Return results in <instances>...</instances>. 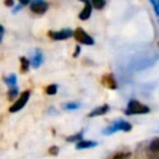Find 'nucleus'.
<instances>
[{"instance_id":"1","label":"nucleus","mask_w":159,"mask_h":159,"mask_svg":"<svg viewBox=\"0 0 159 159\" xmlns=\"http://www.w3.org/2000/svg\"><path fill=\"white\" fill-rule=\"evenodd\" d=\"M159 60V55H153V56H145V57H140V58H135L132 61V63L129 65L132 71H144L149 67H152L157 61Z\"/></svg>"},{"instance_id":"2","label":"nucleus","mask_w":159,"mask_h":159,"mask_svg":"<svg viewBox=\"0 0 159 159\" xmlns=\"http://www.w3.org/2000/svg\"><path fill=\"white\" fill-rule=\"evenodd\" d=\"M150 108L143 103H140L139 101L137 99H130L127 104V108H125V114L128 116H134V114H145V113H149Z\"/></svg>"},{"instance_id":"3","label":"nucleus","mask_w":159,"mask_h":159,"mask_svg":"<svg viewBox=\"0 0 159 159\" xmlns=\"http://www.w3.org/2000/svg\"><path fill=\"white\" fill-rule=\"evenodd\" d=\"M132 129V125L127 120H123V119H119V120H116L114 123H112L111 125H108L107 128L103 129V134L104 135H109V134H113L118 130H122V132H129Z\"/></svg>"},{"instance_id":"4","label":"nucleus","mask_w":159,"mask_h":159,"mask_svg":"<svg viewBox=\"0 0 159 159\" xmlns=\"http://www.w3.org/2000/svg\"><path fill=\"white\" fill-rule=\"evenodd\" d=\"M73 36H75L76 41L80 42V43H83V45H93V43H94L93 37L89 36V35H88L83 29H81V27H78V29H76V30L73 31Z\"/></svg>"},{"instance_id":"5","label":"nucleus","mask_w":159,"mask_h":159,"mask_svg":"<svg viewBox=\"0 0 159 159\" xmlns=\"http://www.w3.org/2000/svg\"><path fill=\"white\" fill-rule=\"evenodd\" d=\"M29 98H30V91H25V92H22V93L19 96V98L15 101V103L10 107V109H9V111H10L11 113L19 112L20 109H22V108L25 107V104L27 103Z\"/></svg>"},{"instance_id":"6","label":"nucleus","mask_w":159,"mask_h":159,"mask_svg":"<svg viewBox=\"0 0 159 159\" xmlns=\"http://www.w3.org/2000/svg\"><path fill=\"white\" fill-rule=\"evenodd\" d=\"M48 7V4L45 0H31L30 1V9L35 14H43L46 12Z\"/></svg>"},{"instance_id":"7","label":"nucleus","mask_w":159,"mask_h":159,"mask_svg":"<svg viewBox=\"0 0 159 159\" xmlns=\"http://www.w3.org/2000/svg\"><path fill=\"white\" fill-rule=\"evenodd\" d=\"M48 35L56 40V41H61V40H66L71 36H73V31L71 29H62V30H58V31H50Z\"/></svg>"},{"instance_id":"8","label":"nucleus","mask_w":159,"mask_h":159,"mask_svg":"<svg viewBox=\"0 0 159 159\" xmlns=\"http://www.w3.org/2000/svg\"><path fill=\"white\" fill-rule=\"evenodd\" d=\"M42 62H43V55H42L41 50L36 48L35 52H34V55H32V57L30 58V65L34 68H39L42 65Z\"/></svg>"},{"instance_id":"9","label":"nucleus","mask_w":159,"mask_h":159,"mask_svg":"<svg viewBox=\"0 0 159 159\" xmlns=\"http://www.w3.org/2000/svg\"><path fill=\"white\" fill-rule=\"evenodd\" d=\"M81 1H83L84 2V7H83V10L80 12V19L81 20H87V19H89V16H91V14H92V4H91V1L89 0H81Z\"/></svg>"},{"instance_id":"10","label":"nucleus","mask_w":159,"mask_h":159,"mask_svg":"<svg viewBox=\"0 0 159 159\" xmlns=\"http://www.w3.org/2000/svg\"><path fill=\"white\" fill-rule=\"evenodd\" d=\"M108 111H109V106H108V104H103V106H101V107H96V108H94V109L88 114V117L103 116V114H106Z\"/></svg>"},{"instance_id":"11","label":"nucleus","mask_w":159,"mask_h":159,"mask_svg":"<svg viewBox=\"0 0 159 159\" xmlns=\"http://www.w3.org/2000/svg\"><path fill=\"white\" fill-rule=\"evenodd\" d=\"M97 145V142L94 140H80L76 143V149H88V148H93Z\"/></svg>"},{"instance_id":"12","label":"nucleus","mask_w":159,"mask_h":159,"mask_svg":"<svg viewBox=\"0 0 159 159\" xmlns=\"http://www.w3.org/2000/svg\"><path fill=\"white\" fill-rule=\"evenodd\" d=\"M103 83L107 86V87H109V88H116L117 87V83H116V80H114V77H113V75H111V73H108V75H106V76H103Z\"/></svg>"},{"instance_id":"13","label":"nucleus","mask_w":159,"mask_h":159,"mask_svg":"<svg viewBox=\"0 0 159 159\" xmlns=\"http://www.w3.org/2000/svg\"><path fill=\"white\" fill-rule=\"evenodd\" d=\"M16 75L15 73H11V75H9L7 77H5V80H4V82L9 86V88H14V87H17L16 86Z\"/></svg>"},{"instance_id":"14","label":"nucleus","mask_w":159,"mask_h":159,"mask_svg":"<svg viewBox=\"0 0 159 159\" xmlns=\"http://www.w3.org/2000/svg\"><path fill=\"white\" fill-rule=\"evenodd\" d=\"M148 152H153V153H159V137L154 138L149 145H148Z\"/></svg>"},{"instance_id":"15","label":"nucleus","mask_w":159,"mask_h":159,"mask_svg":"<svg viewBox=\"0 0 159 159\" xmlns=\"http://www.w3.org/2000/svg\"><path fill=\"white\" fill-rule=\"evenodd\" d=\"M111 159H130V153H128V152H119V153H116Z\"/></svg>"},{"instance_id":"16","label":"nucleus","mask_w":159,"mask_h":159,"mask_svg":"<svg viewBox=\"0 0 159 159\" xmlns=\"http://www.w3.org/2000/svg\"><path fill=\"white\" fill-rule=\"evenodd\" d=\"M20 63H21V72H26L30 67V60L25 57H20Z\"/></svg>"},{"instance_id":"17","label":"nucleus","mask_w":159,"mask_h":159,"mask_svg":"<svg viewBox=\"0 0 159 159\" xmlns=\"http://www.w3.org/2000/svg\"><path fill=\"white\" fill-rule=\"evenodd\" d=\"M80 107H81V104L77 103V102H68L63 106V108L67 109V111H75V109H78Z\"/></svg>"},{"instance_id":"18","label":"nucleus","mask_w":159,"mask_h":159,"mask_svg":"<svg viewBox=\"0 0 159 159\" xmlns=\"http://www.w3.org/2000/svg\"><path fill=\"white\" fill-rule=\"evenodd\" d=\"M82 135H83V130H81L80 133H76L75 135L67 137V140L68 142H80V140H82Z\"/></svg>"},{"instance_id":"19","label":"nucleus","mask_w":159,"mask_h":159,"mask_svg":"<svg viewBox=\"0 0 159 159\" xmlns=\"http://www.w3.org/2000/svg\"><path fill=\"white\" fill-rule=\"evenodd\" d=\"M91 4L96 9H102L106 5V0H91Z\"/></svg>"},{"instance_id":"20","label":"nucleus","mask_w":159,"mask_h":159,"mask_svg":"<svg viewBox=\"0 0 159 159\" xmlns=\"http://www.w3.org/2000/svg\"><path fill=\"white\" fill-rule=\"evenodd\" d=\"M57 88H58V87H57V84H50V86H47V87H46V89H45V91H46V93H47V94L52 96V94H56V93H57Z\"/></svg>"},{"instance_id":"21","label":"nucleus","mask_w":159,"mask_h":159,"mask_svg":"<svg viewBox=\"0 0 159 159\" xmlns=\"http://www.w3.org/2000/svg\"><path fill=\"white\" fill-rule=\"evenodd\" d=\"M149 1H150V4L154 7V12H155L157 17L159 19V4H158V0H149Z\"/></svg>"},{"instance_id":"22","label":"nucleus","mask_w":159,"mask_h":159,"mask_svg":"<svg viewBox=\"0 0 159 159\" xmlns=\"http://www.w3.org/2000/svg\"><path fill=\"white\" fill-rule=\"evenodd\" d=\"M17 92H19V91H17V87L9 88V93H7V94H9V98H10V99H14V98L17 96Z\"/></svg>"},{"instance_id":"23","label":"nucleus","mask_w":159,"mask_h":159,"mask_svg":"<svg viewBox=\"0 0 159 159\" xmlns=\"http://www.w3.org/2000/svg\"><path fill=\"white\" fill-rule=\"evenodd\" d=\"M148 159H159V153L148 152Z\"/></svg>"},{"instance_id":"24","label":"nucleus","mask_w":159,"mask_h":159,"mask_svg":"<svg viewBox=\"0 0 159 159\" xmlns=\"http://www.w3.org/2000/svg\"><path fill=\"white\" fill-rule=\"evenodd\" d=\"M48 153H50V154H52V155H56V154L58 153V148H57V147H52V148H50Z\"/></svg>"},{"instance_id":"25","label":"nucleus","mask_w":159,"mask_h":159,"mask_svg":"<svg viewBox=\"0 0 159 159\" xmlns=\"http://www.w3.org/2000/svg\"><path fill=\"white\" fill-rule=\"evenodd\" d=\"M4 32H5V30H4L2 25H0V43H1V41H2V37H4Z\"/></svg>"},{"instance_id":"26","label":"nucleus","mask_w":159,"mask_h":159,"mask_svg":"<svg viewBox=\"0 0 159 159\" xmlns=\"http://www.w3.org/2000/svg\"><path fill=\"white\" fill-rule=\"evenodd\" d=\"M14 0H4V4L6 5V6H12L14 5Z\"/></svg>"},{"instance_id":"27","label":"nucleus","mask_w":159,"mask_h":159,"mask_svg":"<svg viewBox=\"0 0 159 159\" xmlns=\"http://www.w3.org/2000/svg\"><path fill=\"white\" fill-rule=\"evenodd\" d=\"M30 1H31V0H19V2H20L21 5H27V4H30Z\"/></svg>"},{"instance_id":"28","label":"nucleus","mask_w":159,"mask_h":159,"mask_svg":"<svg viewBox=\"0 0 159 159\" xmlns=\"http://www.w3.org/2000/svg\"><path fill=\"white\" fill-rule=\"evenodd\" d=\"M20 7H21V5H20V6H16V7L14 9V12H17V11L20 10Z\"/></svg>"}]
</instances>
